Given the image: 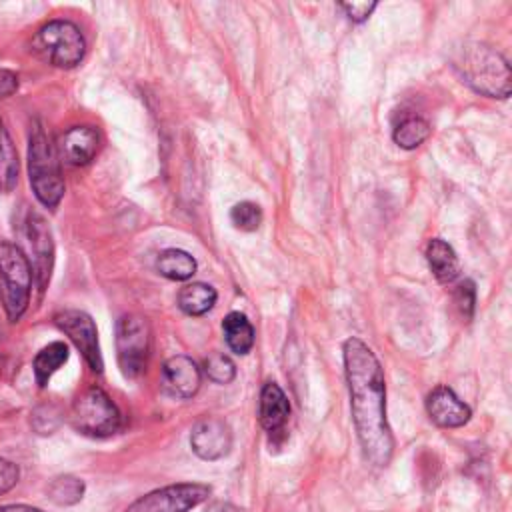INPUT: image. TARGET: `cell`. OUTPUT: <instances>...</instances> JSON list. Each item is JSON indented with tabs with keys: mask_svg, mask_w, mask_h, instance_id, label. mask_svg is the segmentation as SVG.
Here are the masks:
<instances>
[{
	"mask_svg": "<svg viewBox=\"0 0 512 512\" xmlns=\"http://www.w3.org/2000/svg\"><path fill=\"white\" fill-rule=\"evenodd\" d=\"M342 354L350 412L362 454L370 464L386 466L392 460L394 436L386 418L384 370L376 354L360 338H348Z\"/></svg>",
	"mask_w": 512,
	"mask_h": 512,
	"instance_id": "obj_1",
	"label": "cell"
},
{
	"mask_svg": "<svg viewBox=\"0 0 512 512\" xmlns=\"http://www.w3.org/2000/svg\"><path fill=\"white\" fill-rule=\"evenodd\" d=\"M452 68L478 94L490 98L510 96V66L506 58L482 42H464L452 52Z\"/></svg>",
	"mask_w": 512,
	"mask_h": 512,
	"instance_id": "obj_2",
	"label": "cell"
},
{
	"mask_svg": "<svg viewBox=\"0 0 512 512\" xmlns=\"http://www.w3.org/2000/svg\"><path fill=\"white\" fill-rule=\"evenodd\" d=\"M28 176L40 204L54 210L64 196V178L60 172L58 152L38 120L32 124L28 138Z\"/></svg>",
	"mask_w": 512,
	"mask_h": 512,
	"instance_id": "obj_3",
	"label": "cell"
},
{
	"mask_svg": "<svg viewBox=\"0 0 512 512\" xmlns=\"http://www.w3.org/2000/svg\"><path fill=\"white\" fill-rule=\"evenodd\" d=\"M32 266L12 242H0V302L10 322H18L30 304Z\"/></svg>",
	"mask_w": 512,
	"mask_h": 512,
	"instance_id": "obj_4",
	"label": "cell"
},
{
	"mask_svg": "<svg viewBox=\"0 0 512 512\" xmlns=\"http://www.w3.org/2000/svg\"><path fill=\"white\" fill-rule=\"evenodd\" d=\"M70 424L84 436L106 438L120 430L122 416L102 388L90 386L76 396L70 410Z\"/></svg>",
	"mask_w": 512,
	"mask_h": 512,
	"instance_id": "obj_5",
	"label": "cell"
},
{
	"mask_svg": "<svg viewBox=\"0 0 512 512\" xmlns=\"http://www.w3.org/2000/svg\"><path fill=\"white\" fill-rule=\"evenodd\" d=\"M32 46L38 54H42L52 66L58 68H74L82 62L86 52V42L82 32L76 24L68 20H50L44 24L34 40Z\"/></svg>",
	"mask_w": 512,
	"mask_h": 512,
	"instance_id": "obj_6",
	"label": "cell"
},
{
	"mask_svg": "<svg viewBox=\"0 0 512 512\" xmlns=\"http://www.w3.org/2000/svg\"><path fill=\"white\" fill-rule=\"evenodd\" d=\"M150 328L138 314H124L116 322V356L118 366L126 378L142 374L148 362Z\"/></svg>",
	"mask_w": 512,
	"mask_h": 512,
	"instance_id": "obj_7",
	"label": "cell"
},
{
	"mask_svg": "<svg viewBox=\"0 0 512 512\" xmlns=\"http://www.w3.org/2000/svg\"><path fill=\"white\" fill-rule=\"evenodd\" d=\"M212 488L200 482H180L156 488L134 500L126 512H190L210 496Z\"/></svg>",
	"mask_w": 512,
	"mask_h": 512,
	"instance_id": "obj_8",
	"label": "cell"
},
{
	"mask_svg": "<svg viewBox=\"0 0 512 512\" xmlns=\"http://www.w3.org/2000/svg\"><path fill=\"white\" fill-rule=\"evenodd\" d=\"M54 322L72 340V344L84 356L88 366L100 374L104 368V362L100 354L98 330L94 320L82 310H62L54 316Z\"/></svg>",
	"mask_w": 512,
	"mask_h": 512,
	"instance_id": "obj_9",
	"label": "cell"
},
{
	"mask_svg": "<svg viewBox=\"0 0 512 512\" xmlns=\"http://www.w3.org/2000/svg\"><path fill=\"white\" fill-rule=\"evenodd\" d=\"M26 236L32 252V278L36 280L38 290L44 292L50 280V270L54 262V242H52L50 228L40 214L36 212L28 214Z\"/></svg>",
	"mask_w": 512,
	"mask_h": 512,
	"instance_id": "obj_10",
	"label": "cell"
},
{
	"mask_svg": "<svg viewBox=\"0 0 512 512\" xmlns=\"http://www.w3.org/2000/svg\"><path fill=\"white\" fill-rule=\"evenodd\" d=\"M192 452L202 460H220L232 448V430L218 416L198 420L190 432Z\"/></svg>",
	"mask_w": 512,
	"mask_h": 512,
	"instance_id": "obj_11",
	"label": "cell"
},
{
	"mask_svg": "<svg viewBox=\"0 0 512 512\" xmlns=\"http://www.w3.org/2000/svg\"><path fill=\"white\" fill-rule=\"evenodd\" d=\"M160 384L168 396L186 400L198 392L202 384V370L190 356L176 354L164 362Z\"/></svg>",
	"mask_w": 512,
	"mask_h": 512,
	"instance_id": "obj_12",
	"label": "cell"
},
{
	"mask_svg": "<svg viewBox=\"0 0 512 512\" xmlns=\"http://www.w3.org/2000/svg\"><path fill=\"white\" fill-rule=\"evenodd\" d=\"M426 412L430 420L440 428H460L472 416L470 406L462 402L448 386H436L426 396Z\"/></svg>",
	"mask_w": 512,
	"mask_h": 512,
	"instance_id": "obj_13",
	"label": "cell"
},
{
	"mask_svg": "<svg viewBox=\"0 0 512 512\" xmlns=\"http://www.w3.org/2000/svg\"><path fill=\"white\" fill-rule=\"evenodd\" d=\"M100 146L98 130L92 126H72L58 140V156L72 166L88 164Z\"/></svg>",
	"mask_w": 512,
	"mask_h": 512,
	"instance_id": "obj_14",
	"label": "cell"
},
{
	"mask_svg": "<svg viewBox=\"0 0 512 512\" xmlns=\"http://www.w3.org/2000/svg\"><path fill=\"white\" fill-rule=\"evenodd\" d=\"M290 416V402L284 390L276 382H266L260 390V404H258V420L260 426L274 434L278 432Z\"/></svg>",
	"mask_w": 512,
	"mask_h": 512,
	"instance_id": "obj_15",
	"label": "cell"
},
{
	"mask_svg": "<svg viewBox=\"0 0 512 512\" xmlns=\"http://www.w3.org/2000/svg\"><path fill=\"white\" fill-rule=\"evenodd\" d=\"M426 262L434 278L442 284H450L458 278L460 264L452 246L440 238H432L426 246Z\"/></svg>",
	"mask_w": 512,
	"mask_h": 512,
	"instance_id": "obj_16",
	"label": "cell"
},
{
	"mask_svg": "<svg viewBox=\"0 0 512 512\" xmlns=\"http://www.w3.org/2000/svg\"><path fill=\"white\" fill-rule=\"evenodd\" d=\"M222 332H224V340L228 344V348L234 354H248L254 346V326L250 324V320L246 318V314L242 312H230L224 320H222Z\"/></svg>",
	"mask_w": 512,
	"mask_h": 512,
	"instance_id": "obj_17",
	"label": "cell"
},
{
	"mask_svg": "<svg viewBox=\"0 0 512 512\" xmlns=\"http://www.w3.org/2000/svg\"><path fill=\"white\" fill-rule=\"evenodd\" d=\"M216 290L204 282H192L180 288L178 292V308L188 316H202L216 304Z\"/></svg>",
	"mask_w": 512,
	"mask_h": 512,
	"instance_id": "obj_18",
	"label": "cell"
},
{
	"mask_svg": "<svg viewBox=\"0 0 512 512\" xmlns=\"http://www.w3.org/2000/svg\"><path fill=\"white\" fill-rule=\"evenodd\" d=\"M156 270L160 276H164L168 280L184 282L196 274V260L184 250L168 248L158 254Z\"/></svg>",
	"mask_w": 512,
	"mask_h": 512,
	"instance_id": "obj_19",
	"label": "cell"
},
{
	"mask_svg": "<svg viewBox=\"0 0 512 512\" xmlns=\"http://www.w3.org/2000/svg\"><path fill=\"white\" fill-rule=\"evenodd\" d=\"M68 346L60 340L56 342H50L48 346H44L36 356H34V362H32V368H34V378L38 382L40 388H44L52 374L62 366L66 364L68 360Z\"/></svg>",
	"mask_w": 512,
	"mask_h": 512,
	"instance_id": "obj_20",
	"label": "cell"
},
{
	"mask_svg": "<svg viewBox=\"0 0 512 512\" xmlns=\"http://www.w3.org/2000/svg\"><path fill=\"white\" fill-rule=\"evenodd\" d=\"M18 154L14 142L0 118V192H12L18 182Z\"/></svg>",
	"mask_w": 512,
	"mask_h": 512,
	"instance_id": "obj_21",
	"label": "cell"
},
{
	"mask_svg": "<svg viewBox=\"0 0 512 512\" xmlns=\"http://www.w3.org/2000/svg\"><path fill=\"white\" fill-rule=\"evenodd\" d=\"M84 490V480L72 474H62L48 484V498L58 506H74L82 500Z\"/></svg>",
	"mask_w": 512,
	"mask_h": 512,
	"instance_id": "obj_22",
	"label": "cell"
},
{
	"mask_svg": "<svg viewBox=\"0 0 512 512\" xmlns=\"http://www.w3.org/2000/svg\"><path fill=\"white\" fill-rule=\"evenodd\" d=\"M430 136V124L420 116H408L394 128V142L404 150H414Z\"/></svg>",
	"mask_w": 512,
	"mask_h": 512,
	"instance_id": "obj_23",
	"label": "cell"
},
{
	"mask_svg": "<svg viewBox=\"0 0 512 512\" xmlns=\"http://www.w3.org/2000/svg\"><path fill=\"white\" fill-rule=\"evenodd\" d=\"M204 374L214 384H230L236 378V366L230 356L216 352L204 360Z\"/></svg>",
	"mask_w": 512,
	"mask_h": 512,
	"instance_id": "obj_24",
	"label": "cell"
},
{
	"mask_svg": "<svg viewBox=\"0 0 512 512\" xmlns=\"http://www.w3.org/2000/svg\"><path fill=\"white\" fill-rule=\"evenodd\" d=\"M230 220L238 230L244 232H254L262 224V210L258 204L244 200L232 206L230 210Z\"/></svg>",
	"mask_w": 512,
	"mask_h": 512,
	"instance_id": "obj_25",
	"label": "cell"
},
{
	"mask_svg": "<svg viewBox=\"0 0 512 512\" xmlns=\"http://www.w3.org/2000/svg\"><path fill=\"white\" fill-rule=\"evenodd\" d=\"M456 304L462 312L464 318H472V312H474V304H476V286L472 280H462L458 286H456Z\"/></svg>",
	"mask_w": 512,
	"mask_h": 512,
	"instance_id": "obj_26",
	"label": "cell"
},
{
	"mask_svg": "<svg viewBox=\"0 0 512 512\" xmlns=\"http://www.w3.org/2000/svg\"><path fill=\"white\" fill-rule=\"evenodd\" d=\"M18 478H20L18 466L6 458H0V496L10 492L16 486Z\"/></svg>",
	"mask_w": 512,
	"mask_h": 512,
	"instance_id": "obj_27",
	"label": "cell"
},
{
	"mask_svg": "<svg viewBox=\"0 0 512 512\" xmlns=\"http://www.w3.org/2000/svg\"><path fill=\"white\" fill-rule=\"evenodd\" d=\"M376 2H342L340 8L344 10V14L352 20V22H364L374 10H376Z\"/></svg>",
	"mask_w": 512,
	"mask_h": 512,
	"instance_id": "obj_28",
	"label": "cell"
},
{
	"mask_svg": "<svg viewBox=\"0 0 512 512\" xmlns=\"http://www.w3.org/2000/svg\"><path fill=\"white\" fill-rule=\"evenodd\" d=\"M16 88H18L16 74H12L8 70H0V98H6L10 94H14Z\"/></svg>",
	"mask_w": 512,
	"mask_h": 512,
	"instance_id": "obj_29",
	"label": "cell"
},
{
	"mask_svg": "<svg viewBox=\"0 0 512 512\" xmlns=\"http://www.w3.org/2000/svg\"><path fill=\"white\" fill-rule=\"evenodd\" d=\"M206 512H242L238 506H234L232 502H226V500H214L208 504Z\"/></svg>",
	"mask_w": 512,
	"mask_h": 512,
	"instance_id": "obj_30",
	"label": "cell"
},
{
	"mask_svg": "<svg viewBox=\"0 0 512 512\" xmlns=\"http://www.w3.org/2000/svg\"><path fill=\"white\" fill-rule=\"evenodd\" d=\"M0 512H44V510L28 504H6V506H0Z\"/></svg>",
	"mask_w": 512,
	"mask_h": 512,
	"instance_id": "obj_31",
	"label": "cell"
}]
</instances>
